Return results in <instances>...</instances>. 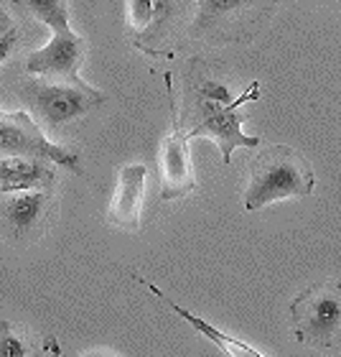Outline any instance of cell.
<instances>
[{
  "label": "cell",
  "mask_w": 341,
  "mask_h": 357,
  "mask_svg": "<svg viewBox=\"0 0 341 357\" xmlns=\"http://www.w3.org/2000/svg\"><path fill=\"white\" fill-rule=\"evenodd\" d=\"M145 164H125L118 172V186L110 199L107 222L127 232H138L143 225V199H145Z\"/></svg>",
  "instance_id": "obj_11"
},
{
  "label": "cell",
  "mask_w": 341,
  "mask_h": 357,
  "mask_svg": "<svg viewBox=\"0 0 341 357\" xmlns=\"http://www.w3.org/2000/svg\"><path fill=\"white\" fill-rule=\"evenodd\" d=\"M41 347L26 327L0 319V357H33Z\"/></svg>",
  "instance_id": "obj_15"
},
{
  "label": "cell",
  "mask_w": 341,
  "mask_h": 357,
  "mask_svg": "<svg viewBox=\"0 0 341 357\" xmlns=\"http://www.w3.org/2000/svg\"><path fill=\"white\" fill-rule=\"evenodd\" d=\"M316 176L311 166L290 146H270L250 164L245 189V209L257 212L280 199L313 194Z\"/></svg>",
  "instance_id": "obj_2"
},
{
  "label": "cell",
  "mask_w": 341,
  "mask_h": 357,
  "mask_svg": "<svg viewBox=\"0 0 341 357\" xmlns=\"http://www.w3.org/2000/svg\"><path fill=\"white\" fill-rule=\"evenodd\" d=\"M77 357H120L118 352H112V350H104V347H100V350H84L79 352Z\"/></svg>",
  "instance_id": "obj_18"
},
{
  "label": "cell",
  "mask_w": 341,
  "mask_h": 357,
  "mask_svg": "<svg viewBox=\"0 0 341 357\" xmlns=\"http://www.w3.org/2000/svg\"><path fill=\"white\" fill-rule=\"evenodd\" d=\"M15 44H18V31H8L6 36H0V64L13 54V49H15Z\"/></svg>",
  "instance_id": "obj_16"
},
{
  "label": "cell",
  "mask_w": 341,
  "mask_h": 357,
  "mask_svg": "<svg viewBox=\"0 0 341 357\" xmlns=\"http://www.w3.org/2000/svg\"><path fill=\"white\" fill-rule=\"evenodd\" d=\"M13 6L23 18L49 26L51 33L72 29L69 26V0H13Z\"/></svg>",
  "instance_id": "obj_14"
},
{
  "label": "cell",
  "mask_w": 341,
  "mask_h": 357,
  "mask_svg": "<svg viewBox=\"0 0 341 357\" xmlns=\"http://www.w3.org/2000/svg\"><path fill=\"white\" fill-rule=\"evenodd\" d=\"M56 209V186L0 194V238L15 248L33 245L51 230Z\"/></svg>",
  "instance_id": "obj_7"
},
{
  "label": "cell",
  "mask_w": 341,
  "mask_h": 357,
  "mask_svg": "<svg viewBox=\"0 0 341 357\" xmlns=\"http://www.w3.org/2000/svg\"><path fill=\"white\" fill-rule=\"evenodd\" d=\"M130 275H133L135 281L141 283V286H145V289L153 294V296H158L161 301H164L166 306H168L170 312H176L178 317H184L189 324H191L196 332H201V335L207 337V340H212V342L219 347V350L224 352L227 357H265L262 352H257V350H253L247 342H242V340H237V337H230V335H224V332H219L216 327H212L209 321H204L201 317H196V314H191L189 309H184V306H178L176 301H170V296H166L164 291L158 289L156 283H150L148 278H143L141 273H135V271H130Z\"/></svg>",
  "instance_id": "obj_13"
},
{
  "label": "cell",
  "mask_w": 341,
  "mask_h": 357,
  "mask_svg": "<svg viewBox=\"0 0 341 357\" xmlns=\"http://www.w3.org/2000/svg\"><path fill=\"white\" fill-rule=\"evenodd\" d=\"M193 0H125V38L150 59H173L191 41Z\"/></svg>",
  "instance_id": "obj_1"
},
{
  "label": "cell",
  "mask_w": 341,
  "mask_h": 357,
  "mask_svg": "<svg viewBox=\"0 0 341 357\" xmlns=\"http://www.w3.org/2000/svg\"><path fill=\"white\" fill-rule=\"evenodd\" d=\"M196 18L191 26L193 41L209 46L242 44L257 36L283 0H193Z\"/></svg>",
  "instance_id": "obj_5"
},
{
  "label": "cell",
  "mask_w": 341,
  "mask_h": 357,
  "mask_svg": "<svg viewBox=\"0 0 341 357\" xmlns=\"http://www.w3.org/2000/svg\"><path fill=\"white\" fill-rule=\"evenodd\" d=\"M44 352H49V350H46V347H41V350H38V352H36V355H33V357H44Z\"/></svg>",
  "instance_id": "obj_19"
},
{
  "label": "cell",
  "mask_w": 341,
  "mask_h": 357,
  "mask_svg": "<svg viewBox=\"0 0 341 357\" xmlns=\"http://www.w3.org/2000/svg\"><path fill=\"white\" fill-rule=\"evenodd\" d=\"M84 59H87V41L72 29L54 31L49 44L26 54V72L33 77H44L51 82H84L79 77Z\"/></svg>",
  "instance_id": "obj_10"
},
{
  "label": "cell",
  "mask_w": 341,
  "mask_h": 357,
  "mask_svg": "<svg viewBox=\"0 0 341 357\" xmlns=\"http://www.w3.org/2000/svg\"><path fill=\"white\" fill-rule=\"evenodd\" d=\"M260 100V82L247 84L242 89L235 105L219 102H176L178 105V123L186 130L189 138H212L222 153L224 166L232 164L235 149H255L260 146L257 135H247L242 126L247 123V112H242V105H253Z\"/></svg>",
  "instance_id": "obj_4"
},
{
  "label": "cell",
  "mask_w": 341,
  "mask_h": 357,
  "mask_svg": "<svg viewBox=\"0 0 341 357\" xmlns=\"http://www.w3.org/2000/svg\"><path fill=\"white\" fill-rule=\"evenodd\" d=\"M166 89H168L170 105V133L161 143V156H158V184H161V199L176 202L186 199L196 192V174L191 164V151H189V135L178 123V105L173 92L170 72H166Z\"/></svg>",
  "instance_id": "obj_8"
},
{
  "label": "cell",
  "mask_w": 341,
  "mask_h": 357,
  "mask_svg": "<svg viewBox=\"0 0 341 357\" xmlns=\"http://www.w3.org/2000/svg\"><path fill=\"white\" fill-rule=\"evenodd\" d=\"M13 29H15L13 18L8 15V10H3V8H0V36H6L8 31H13Z\"/></svg>",
  "instance_id": "obj_17"
},
{
  "label": "cell",
  "mask_w": 341,
  "mask_h": 357,
  "mask_svg": "<svg viewBox=\"0 0 341 357\" xmlns=\"http://www.w3.org/2000/svg\"><path fill=\"white\" fill-rule=\"evenodd\" d=\"M56 186V164L41 156H0V194Z\"/></svg>",
  "instance_id": "obj_12"
},
{
  "label": "cell",
  "mask_w": 341,
  "mask_h": 357,
  "mask_svg": "<svg viewBox=\"0 0 341 357\" xmlns=\"http://www.w3.org/2000/svg\"><path fill=\"white\" fill-rule=\"evenodd\" d=\"M293 337L316 350L341 347V283L321 281L290 301Z\"/></svg>",
  "instance_id": "obj_6"
},
{
  "label": "cell",
  "mask_w": 341,
  "mask_h": 357,
  "mask_svg": "<svg viewBox=\"0 0 341 357\" xmlns=\"http://www.w3.org/2000/svg\"><path fill=\"white\" fill-rule=\"evenodd\" d=\"M0 156H41L74 174L82 172L79 156L74 151L49 141V135L36 126V120L26 110H0Z\"/></svg>",
  "instance_id": "obj_9"
},
{
  "label": "cell",
  "mask_w": 341,
  "mask_h": 357,
  "mask_svg": "<svg viewBox=\"0 0 341 357\" xmlns=\"http://www.w3.org/2000/svg\"><path fill=\"white\" fill-rule=\"evenodd\" d=\"M15 95L21 100L23 110L36 120V126L44 133L61 130L64 126L84 118L92 110H97L100 105L107 102V95L89 87L87 82H51V79L33 75L18 79Z\"/></svg>",
  "instance_id": "obj_3"
}]
</instances>
